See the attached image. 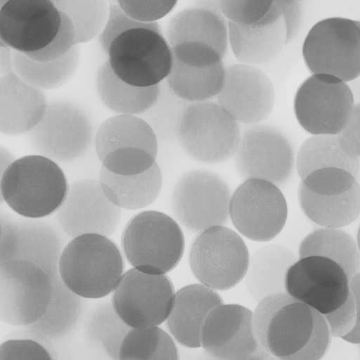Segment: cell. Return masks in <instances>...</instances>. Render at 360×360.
Wrapping results in <instances>:
<instances>
[{
	"label": "cell",
	"instance_id": "obj_1",
	"mask_svg": "<svg viewBox=\"0 0 360 360\" xmlns=\"http://www.w3.org/2000/svg\"><path fill=\"white\" fill-rule=\"evenodd\" d=\"M1 204L30 219L57 212L69 184L58 163L40 155L16 159L1 176Z\"/></svg>",
	"mask_w": 360,
	"mask_h": 360
},
{
	"label": "cell",
	"instance_id": "obj_2",
	"mask_svg": "<svg viewBox=\"0 0 360 360\" xmlns=\"http://www.w3.org/2000/svg\"><path fill=\"white\" fill-rule=\"evenodd\" d=\"M125 262L117 245L107 236L89 233L72 238L64 248L59 271L74 293L98 299L113 292L124 274Z\"/></svg>",
	"mask_w": 360,
	"mask_h": 360
},
{
	"label": "cell",
	"instance_id": "obj_3",
	"mask_svg": "<svg viewBox=\"0 0 360 360\" xmlns=\"http://www.w3.org/2000/svg\"><path fill=\"white\" fill-rule=\"evenodd\" d=\"M121 246L133 268L145 274L166 275L181 261L185 239L181 226L170 216L145 210L127 221L122 233Z\"/></svg>",
	"mask_w": 360,
	"mask_h": 360
},
{
	"label": "cell",
	"instance_id": "obj_4",
	"mask_svg": "<svg viewBox=\"0 0 360 360\" xmlns=\"http://www.w3.org/2000/svg\"><path fill=\"white\" fill-rule=\"evenodd\" d=\"M304 64L311 75H328L344 82L360 75V21L330 17L317 22L303 44Z\"/></svg>",
	"mask_w": 360,
	"mask_h": 360
},
{
	"label": "cell",
	"instance_id": "obj_5",
	"mask_svg": "<svg viewBox=\"0 0 360 360\" xmlns=\"http://www.w3.org/2000/svg\"><path fill=\"white\" fill-rule=\"evenodd\" d=\"M240 135L238 123L217 102L205 101L187 105L176 138L192 159L219 164L235 155Z\"/></svg>",
	"mask_w": 360,
	"mask_h": 360
},
{
	"label": "cell",
	"instance_id": "obj_6",
	"mask_svg": "<svg viewBox=\"0 0 360 360\" xmlns=\"http://www.w3.org/2000/svg\"><path fill=\"white\" fill-rule=\"evenodd\" d=\"M0 224V264L30 262L42 269L51 283L62 280L59 262L68 243L61 227L44 219L17 216L2 207Z\"/></svg>",
	"mask_w": 360,
	"mask_h": 360
},
{
	"label": "cell",
	"instance_id": "obj_7",
	"mask_svg": "<svg viewBox=\"0 0 360 360\" xmlns=\"http://www.w3.org/2000/svg\"><path fill=\"white\" fill-rule=\"evenodd\" d=\"M250 255L236 231L217 226L199 233L188 250V264L195 278L216 291L229 290L245 276Z\"/></svg>",
	"mask_w": 360,
	"mask_h": 360
},
{
	"label": "cell",
	"instance_id": "obj_8",
	"mask_svg": "<svg viewBox=\"0 0 360 360\" xmlns=\"http://www.w3.org/2000/svg\"><path fill=\"white\" fill-rule=\"evenodd\" d=\"M158 138L141 117L117 115L105 120L95 136L102 165L120 175H135L150 168L158 155Z\"/></svg>",
	"mask_w": 360,
	"mask_h": 360
},
{
	"label": "cell",
	"instance_id": "obj_9",
	"mask_svg": "<svg viewBox=\"0 0 360 360\" xmlns=\"http://www.w3.org/2000/svg\"><path fill=\"white\" fill-rule=\"evenodd\" d=\"M314 309L285 291L259 301L253 311V328L259 347L278 357L292 355L309 340Z\"/></svg>",
	"mask_w": 360,
	"mask_h": 360
},
{
	"label": "cell",
	"instance_id": "obj_10",
	"mask_svg": "<svg viewBox=\"0 0 360 360\" xmlns=\"http://www.w3.org/2000/svg\"><path fill=\"white\" fill-rule=\"evenodd\" d=\"M108 62L124 82L137 87L160 84L172 65V47L162 33L136 28L117 36L110 44Z\"/></svg>",
	"mask_w": 360,
	"mask_h": 360
},
{
	"label": "cell",
	"instance_id": "obj_11",
	"mask_svg": "<svg viewBox=\"0 0 360 360\" xmlns=\"http://www.w3.org/2000/svg\"><path fill=\"white\" fill-rule=\"evenodd\" d=\"M231 196L229 184L221 176L193 169L185 172L175 184L171 207L182 226L199 233L228 222Z\"/></svg>",
	"mask_w": 360,
	"mask_h": 360
},
{
	"label": "cell",
	"instance_id": "obj_12",
	"mask_svg": "<svg viewBox=\"0 0 360 360\" xmlns=\"http://www.w3.org/2000/svg\"><path fill=\"white\" fill-rule=\"evenodd\" d=\"M27 135L37 155L56 163H69L88 151L94 127L88 114L79 105L56 101L49 103L43 119Z\"/></svg>",
	"mask_w": 360,
	"mask_h": 360
},
{
	"label": "cell",
	"instance_id": "obj_13",
	"mask_svg": "<svg viewBox=\"0 0 360 360\" xmlns=\"http://www.w3.org/2000/svg\"><path fill=\"white\" fill-rule=\"evenodd\" d=\"M346 82L328 75H311L297 89L293 101L297 121L312 135H338L354 106Z\"/></svg>",
	"mask_w": 360,
	"mask_h": 360
},
{
	"label": "cell",
	"instance_id": "obj_14",
	"mask_svg": "<svg viewBox=\"0 0 360 360\" xmlns=\"http://www.w3.org/2000/svg\"><path fill=\"white\" fill-rule=\"evenodd\" d=\"M234 160L245 180L262 179L278 187L290 181L296 167L295 149L288 136L274 126L259 123L243 131Z\"/></svg>",
	"mask_w": 360,
	"mask_h": 360
},
{
	"label": "cell",
	"instance_id": "obj_15",
	"mask_svg": "<svg viewBox=\"0 0 360 360\" xmlns=\"http://www.w3.org/2000/svg\"><path fill=\"white\" fill-rule=\"evenodd\" d=\"M52 297L48 274L37 265L16 260L0 264V319L28 326L46 311Z\"/></svg>",
	"mask_w": 360,
	"mask_h": 360
},
{
	"label": "cell",
	"instance_id": "obj_16",
	"mask_svg": "<svg viewBox=\"0 0 360 360\" xmlns=\"http://www.w3.org/2000/svg\"><path fill=\"white\" fill-rule=\"evenodd\" d=\"M229 216L233 225L245 238L266 242L283 230L288 204L279 187L267 181L250 179L232 194Z\"/></svg>",
	"mask_w": 360,
	"mask_h": 360
},
{
	"label": "cell",
	"instance_id": "obj_17",
	"mask_svg": "<svg viewBox=\"0 0 360 360\" xmlns=\"http://www.w3.org/2000/svg\"><path fill=\"white\" fill-rule=\"evenodd\" d=\"M175 293L167 275L148 274L131 268L121 277L111 302L131 328L158 326L167 319Z\"/></svg>",
	"mask_w": 360,
	"mask_h": 360
},
{
	"label": "cell",
	"instance_id": "obj_18",
	"mask_svg": "<svg viewBox=\"0 0 360 360\" xmlns=\"http://www.w3.org/2000/svg\"><path fill=\"white\" fill-rule=\"evenodd\" d=\"M172 65L165 79L171 91L188 103L217 98L226 77L222 57L211 46L184 42L172 47Z\"/></svg>",
	"mask_w": 360,
	"mask_h": 360
},
{
	"label": "cell",
	"instance_id": "obj_19",
	"mask_svg": "<svg viewBox=\"0 0 360 360\" xmlns=\"http://www.w3.org/2000/svg\"><path fill=\"white\" fill-rule=\"evenodd\" d=\"M285 292L321 314L340 307L349 294V280L337 263L326 257L298 258L288 270Z\"/></svg>",
	"mask_w": 360,
	"mask_h": 360
},
{
	"label": "cell",
	"instance_id": "obj_20",
	"mask_svg": "<svg viewBox=\"0 0 360 360\" xmlns=\"http://www.w3.org/2000/svg\"><path fill=\"white\" fill-rule=\"evenodd\" d=\"M61 22L53 1L8 0L0 8V39L18 52H36L53 40Z\"/></svg>",
	"mask_w": 360,
	"mask_h": 360
},
{
	"label": "cell",
	"instance_id": "obj_21",
	"mask_svg": "<svg viewBox=\"0 0 360 360\" xmlns=\"http://www.w3.org/2000/svg\"><path fill=\"white\" fill-rule=\"evenodd\" d=\"M56 215L63 231L72 238L89 233L108 237L118 227L121 209L106 197L99 181L83 179L69 184Z\"/></svg>",
	"mask_w": 360,
	"mask_h": 360
},
{
	"label": "cell",
	"instance_id": "obj_22",
	"mask_svg": "<svg viewBox=\"0 0 360 360\" xmlns=\"http://www.w3.org/2000/svg\"><path fill=\"white\" fill-rule=\"evenodd\" d=\"M217 103L238 123L255 124L266 120L275 103L269 76L254 65L237 63L226 67V77Z\"/></svg>",
	"mask_w": 360,
	"mask_h": 360
},
{
	"label": "cell",
	"instance_id": "obj_23",
	"mask_svg": "<svg viewBox=\"0 0 360 360\" xmlns=\"http://www.w3.org/2000/svg\"><path fill=\"white\" fill-rule=\"evenodd\" d=\"M201 347L217 360H243L259 347L253 312L238 304H221L207 316L200 333Z\"/></svg>",
	"mask_w": 360,
	"mask_h": 360
},
{
	"label": "cell",
	"instance_id": "obj_24",
	"mask_svg": "<svg viewBox=\"0 0 360 360\" xmlns=\"http://www.w3.org/2000/svg\"><path fill=\"white\" fill-rule=\"evenodd\" d=\"M229 45L239 63L255 66L274 58L286 45L285 23L276 1L255 23L229 22Z\"/></svg>",
	"mask_w": 360,
	"mask_h": 360
},
{
	"label": "cell",
	"instance_id": "obj_25",
	"mask_svg": "<svg viewBox=\"0 0 360 360\" xmlns=\"http://www.w3.org/2000/svg\"><path fill=\"white\" fill-rule=\"evenodd\" d=\"M48 101L42 90L15 72L0 78V131L10 136L28 134L45 115Z\"/></svg>",
	"mask_w": 360,
	"mask_h": 360
},
{
	"label": "cell",
	"instance_id": "obj_26",
	"mask_svg": "<svg viewBox=\"0 0 360 360\" xmlns=\"http://www.w3.org/2000/svg\"><path fill=\"white\" fill-rule=\"evenodd\" d=\"M223 303L217 291L202 283L182 287L175 293L172 309L166 320L169 334L184 347H200L204 322L211 311Z\"/></svg>",
	"mask_w": 360,
	"mask_h": 360
},
{
	"label": "cell",
	"instance_id": "obj_27",
	"mask_svg": "<svg viewBox=\"0 0 360 360\" xmlns=\"http://www.w3.org/2000/svg\"><path fill=\"white\" fill-rule=\"evenodd\" d=\"M166 39L171 47L184 42L205 44L222 58L229 47V21L221 11L191 6L169 21Z\"/></svg>",
	"mask_w": 360,
	"mask_h": 360
},
{
	"label": "cell",
	"instance_id": "obj_28",
	"mask_svg": "<svg viewBox=\"0 0 360 360\" xmlns=\"http://www.w3.org/2000/svg\"><path fill=\"white\" fill-rule=\"evenodd\" d=\"M297 259L292 250L279 244L266 245L255 251L245 276L252 299L259 302L271 294L285 291L286 273Z\"/></svg>",
	"mask_w": 360,
	"mask_h": 360
},
{
	"label": "cell",
	"instance_id": "obj_29",
	"mask_svg": "<svg viewBox=\"0 0 360 360\" xmlns=\"http://www.w3.org/2000/svg\"><path fill=\"white\" fill-rule=\"evenodd\" d=\"M98 181L103 193L114 205L120 209L139 210L158 198L162 176L156 162L144 172L129 176L115 174L102 165Z\"/></svg>",
	"mask_w": 360,
	"mask_h": 360
},
{
	"label": "cell",
	"instance_id": "obj_30",
	"mask_svg": "<svg viewBox=\"0 0 360 360\" xmlns=\"http://www.w3.org/2000/svg\"><path fill=\"white\" fill-rule=\"evenodd\" d=\"M304 214L323 228L341 229L360 214V184L358 181L347 192L334 195H316L301 183L297 192Z\"/></svg>",
	"mask_w": 360,
	"mask_h": 360
},
{
	"label": "cell",
	"instance_id": "obj_31",
	"mask_svg": "<svg viewBox=\"0 0 360 360\" xmlns=\"http://www.w3.org/2000/svg\"><path fill=\"white\" fill-rule=\"evenodd\" d=\"M96 86L102 103L117 115H141L155 103L160 92V84L137 87L124 82L113 72L108 60L98 68Z\"/></svg>",
	"mask_w": 360,
	"mask_h": 360
},
{
	"label": "cell",
	"instance_id": "obj_32",
	"mask_svg": "<svg viewBox=\"0 0 360 360\" xmlns=\"http://www.w3.org/2000/svg\"><path fill=\"white\" fill-rule=\"evenodd\" d=\"M298 258L320 256L337 263L350 281L360 271V252L356 240L342 229L319 228L300 242Z\"/></svg>",
	"mask_w": 360,
	"mask_h": 360
},
{
	"label": "cell",
	"instance_id": "obj_33",
	"mask_svg": "<svg viewBox=\"0 0 360 360\" xmlns=\"http://www.w3.org/2000/svg\"><path fill=\"white\" fill-rule=\"evenodd\" d=\"M84 308V298L72 292L63 280L52 283V297L44 316L27 330L51 341L69 335L77 327Z\"/></svg>",
	"mask_w": 360,
	"mask_h": 360
},
{
	"label": "cell",
	"instance_id": "obj_34",
	"mask_svg": "<svg viewBox=\"0 0 360 360\" xmlns=\"http://www.w3.org/2000/svg\"><path fill=\"white\" fill-rule=\"evenodd\" d=\"M81 58V48L75 45L60 58L38 62L27 55L12 50V63L15 73L28 84L43 90L61 87L75 75Z\"/></svg>",
	"mask_w": 360,
	"mask_h": 360
},
{
	"label": "cell",
	"instance_id": "obj_35",
	"mask_svg": "<svg viewBox=\"0 0 360 360\" xmlns=\"http://www.w3.org/2000/svg\"><path fill=\"white\" fill-rule=\"evenodd\" d=\"M336 167L358 176L359 160L343 149L338 135H312L301 145L296 156V169L303 180L317 169Z\"/></svg>",
	"mask_w": 360,
	"mask_h": 360
},
{
	"label": "cell",
	"instance_id": "obj_36",
	"mask_svg": "<svg viewBox=\"0 0 360 360\" xmlns=\"http://www.w3.org/2000/svg\"><path fill=\"white\" fill-rule=\"evenodd\" d=\"M119 360H179L172 335L159 326L132 328L124 338Z\"/></svg>",
	"mask_w": 360,
	"mask_h": 360
},
{
	"label": "cell",
	"instance_id": "obj_37",
	"mask_svg": "<svg viewBox=\"0 0 360 360\" xmlns=\"http://www.w3.org/2000/svg\"><path fill=\"white\" fill-rule=\"evenodd\" d=\"M132 328L117 314L112 302L98 305L86 325L87 338L98 345L111 360H119L122 344Z\"/></svg>",
	"mask_w": 360,
	"mask_h": 360
},
{
	"label": "cell",
	"instance_id": "obj_38",
	"mask_svg": "<svg viewBox=\"0 0 360 360\" xmlns=\"http://www.w3.org/2000/svg\"><path fill=\"white\" fill-rule=\"evenodd\" d=\"M58 10L71 20L76 44L87 42L102 32L109 13L105 0H54Z\"/></svg>",
	"mask_w": 360,
	"mask_h": 360
},
{
	"label": "cell",
	"instance_id": "obj_39",
	"mask_svg": "<svg viewBox=\"0 0 360 360\" xmlns=\"http://www.w3.org/2000/svg\"><path fill=\"white\" fill-rule=\"evenodd\" d=\"M189 103L174 94L164 80L155 103L138 117L151 127L158 139L169 140L176 138L181 117Z\"/></svg>",
	"mask_w": 360,
	"mask_h": 360
},
{
	"label": "cell",
	"instance_id": "obj_40",
	"mask_svg": "<svg viewBox=\"0 0 360 360\" xmlns=\"http://www.w3.org/2000/svg\"><path fill=\"white\" fill-rule=\"evenodd\" d=\"M356 181V178L346 170L328 167L314 171L300 183L316 195H334L347 192Z\"/></svg>",
	"mask_w": 360,
	"mask_h": 360
},
{
	"label": "cell",
	"instance_id": "obj_41",
	"mask_svg": "<svg viewBox=\"0 0 360 360\" xmlns=\"http://www.w3.org/2000/svg\"><path fill=\"white\" fill-rule=\"evenodd\" d=\"M52 341L29 338H13L3 342L0 360H57Z\"/></svg>",
	"mask_w": 360,
	"mask_h": 360
},
{
	"label": "cell",
	"instance_id": "obj_42",
	"mask_svg": "<svg viewBox=\"0 0 360 360\" xmlns=\"http://www.w3.org/2000/svg\"><path fill=\"white\" fill-rule=\"evenodd\" d=\"M136 28H148L162 33L157 22H141L127 15L117 4H109V13L106 24L98 36L99 43L103 50L108 53L111 42L122 33Z\"/></svg>",
	"mask_w": 360,
	"mask_h": 360
},
{
	"label": "cell",
	"instance_id": "obj_43",
	"mask_svg": "<svg viewBox=\"0 0 360 360\" xmlns=\"http://www.w3.org/2000/svg\"><path fill=\"white\" fill-rule=\"evenodd\" d=\"M272 3L273 1H218L226 19L241 25H250L259 21L269 11Z\"/></svg>",
	"mask_w": 360,
	"mask_h": 360
},
{
	"label": "cell",
	"instance_id": "obj_44",
	"mask_svg": "<svg viewBox=\"0 0 360 360\" xmlns=\"http://www.w3.org/2000/svg\"><path fill=\"white\" fill-rule=\"evenodd\" d=\"M331 335L323 315L314 310V328L307 342L295 354L281 360H321L327 352Z\"/></svg>",
	"mask_w": 360,
	"mask_h": 360
},
{
	"label": "cell",
	"instance_id": "obj_45",
	"mask_svg": "<svg viewBox=\"0 0 360 360\" xmlns=\"http://www.w3.org/2000/svg\"><path fill=\"white\" fill-rule=\"evenodd\" d=\"M62 22L60 30L53 40L44 49L27 53L32 60L46 62L54 60L65 56L76 44V33L70 18L60 11Z\"/></svg>",
	"mask_w": 360,
	"mask_h": 360
},
{
	"label": "cell",
	"instance_id": "obj_46",
	"mask_svg": "<svg viewBox=\"0 0 360 360\" xmlns=\"http://www.w3.org/2000/svg\"><path fill=\"white\" fill-rule=\"evenodd\" d=\"M124 13L135 20L144 23L156 22L167 15L177 1H117Z\"/></svg>",
	"mask_w": 360,
	"mask_h": 360
},
{
	"label": "cell",
	"instance_id": "obj_47",
	"mask_svg": "<svg viewBox=\"0 0 360 360\" xmlns=\"http://www.w3.org/2000/svg\"><path fill=\"white\" fill-rule=\"evenodd\" d=\"M332 337L342 338L355 327L357 320L356 302L349 292L347 300L338 309L322 314Z\"/></svg>",
	"mask_w": 360,
	"mask_h": 360
},
{
	"label": "cell",
	"instance_id": "obj_48",
	"mask_svg": "<svg viewBox=\"0 0 360 360\" xmlns=\"http://www.w3.org/2000/svg\"><path fill=\"white\" fill-rule=\"evenodd\" d=\"M338 138L346 153L360 160V102L354 105L349 120L338 134Z\"/></svg>",
	"mask_w": 360,
	"mask_h": 360
},
{
	"label": "cell",
	"instance_id": "obj_49",
	"mask_svg": "<svg viewBox=\"0 0 360 360\" xmlns=\"http://www.w3.org/2000/svg\"><path fill=\"white\" fill-rule=\"evenodd\" d=\"M283 16L286 27V44L291 42L300 30L302 20L301 2L297 0H275Z\"/></svg>",
	"mask_w": 360,
	"mask_h": 360
},
{
	"label": "cell",
	"instance_id": "obj_50",
	"mask_svg": "<svg viewBox=\"0 0 360 360\" xmlns=\"http://www.w3.org/2000/svg\"><path fill=\"white\" fill-rule=\"evenodd\" d=\"M349 290L355 300L357 320L354 328L342 339L352 344H360V271L349 281Z\"/></svg>",
	"mask_w": 360,
	"mask_h": 360
},
{
	"label": "cell",
	"instance_id": "obj_51",
	"mask_svg": "<svg viewBox=\"0 0 360 360\" xmlns=\"http://www.w3.org/2000/svg\"><path fill=\"white\" fill-rule=\"evenodd\" d=\"M0 72L1 76L15 72L12 63V49L8 46H0Z\"/></svg>",
	"mask_w": 360,
	"mask_h": 360
},
{
	"label": "cell",
	"instance_id": "obj_52",
	"mask_svg": "<svg viewBox=\"0 0 360 360\" xmlns=\"http://www.w3.org/2000/svg\"><path fill=\"white\" fill-rule=\"evenodd\" d=\"M15 160L14 155L8 149L3 146H0L1 176Z\"/></svg>",
	"mask_w": 360,
	"mask_h": 360
},
{
	"label": "cell",
	"instance_id": "obj_53",
	"mask_svg": "<svg viewBox=\"0 0 360 360\" xmlns=\"http://www.w3.org/2000/svg\"><path fill=\"white\" fill-rule=\"evenodd\" d=\"M243 360H281L260 347H258L252 354Z\"/></svg>",
	"mask_w": 360,
	"mask_h": 360
},
{
	"label": "cell",
	"instance_id": "obj_54",
	"mask_svg": "<svg viewBox=\"0 0 360 360\" xmlns=\"http://www.w3.org/2000/svg\"><path fill=\"white\" fill-rule=\"evenodd\" d=\"M192 6L215 11H221L218 1L217 0H198L195 1Z\"/></svg>",
	"mask_w": 360,
	"mask_h": 360
},
{
	"label": "cell",
	"instance_id": "obj_55",
	"mask_svg": "<svg viewBox=\"0 0 360 360\" xmlns=\"http://www.w3.org/2000/svg\"><path fill=\"white\" fill-rule=\"evenodd\" d=\"M356 243H357L358 248H359V250L360 252V226H359L358 231H357Z\"/></svg>",
	"mask_w": 360,
	"mask_h": 360
}]
</instances>
